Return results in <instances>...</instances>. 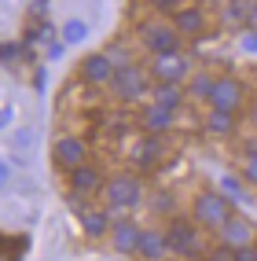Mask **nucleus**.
I'll use <instances>...</instances> for the list:
<instances>
[{"mask_svg": "<svg viewBox=\"0 0 257 261\" xmlns=\"http://www.w3.org/2000/svg\"><path fill=\"white\" fill-rule=\"evenodd\" d=\"M103 199H107L110 210H132V206H140L144 188L136 177H110L103 184Z\"/></svg>", "mask_w": 257, "mask_h": 261, "instance_id": "nucleus-1", "label": "nucleus"}, {"mask_svg": "<svg viewBox=\"0 0 257 261\" xmlns=\"http://www.w3.org/2000/svg\"><path fill=\"white\" fill-rule=\"evenodd\" d=\"M232 217V202L224 195H217V191H206V195L195 199V221L202 224V228H213L220 232V224H224Z\"/></svg>", "mask_w": 257, "mask_h": 261, "instance_id": "nucleus-2", "label": "nucleus"}, {"mask_svg": "<svg viewBox=\"0 0 257 261\" xmlns=\"http://www.w3.org/2000/svg\"><path fill=\"white\" fill-rule=\"evenodd\" d=\"M165 243H169V250L180 254V257H195L198 247H202V239H198V228L191 221H184V217H173L169 221V228H165Z\"/></svg>", "mask_w": 257, "mask_h": 261, "instance_id": "nucleus-3", "label": "nucleus"}, {"mask_svg": "<svg viewBox=\"0 0 257 261\" xmlns=\"http://www.w3.org/2000/svg\"><path fill=\"white\" fill-rule=\"evenodd\" d=\"M110 89H114V96H118V99L132 103V99H140V96L147 92V74L140 70V66L125 63V66H118V70H114V77H110Z\"/></svg>", "mask_w": 257, "mask_h": 261, "instance_id": "nucleus-4", "label": "nucleus"}, {"mask_svg": "<svg viewBox=\"0 0 257 261\" xmlns=\"http://www.w3.org/2000/svg\"><path fill=\"white\" fill-rule=\"evenodd\" d=\"M151 74H154V81L184 85L187 77H191V63H187L184 51H165V56H154L151 59Z\"/></svg>", "mask_w": 257, "mask_h": 261, "instance_id": "nucleus-5", "label": "nucleus"}, {"mask_svg": "<svg viewBox=\"0 0 257 261\" xmlns=\"http://www.w3.org/2000/svg\"><path fill=\"white\" fill-rule=\"evenodd\" d=\"M140 37L147 44L151 56H165V51H180V33L173 22H147L140 30Z\"/></svg>", "mask_w": 257, "mask_h": 261, "instance_id": "nucleus-6", "label": "nucleus"}, {"mask_svg": "<svg viewBox=\"0 0 257 261\" xmlns=\"http://www.w3.org/2000/svg\"><path fill=\"white\" fill-rule=\"evenodd\" d=\"M243 81H235V77H220V81H213V92H210V107H217V111H239L243 107Z\"/></svg>", "mask_w": 257, "mask_h": 261, "instance_id": "nucleus-7", "label": "nucleus"}, {"mask_svg": "<svg viewBox=\"0 0 257 261\" xmlns=\"http://www.w3.org/2000/svg\"><path fill=\"white\" fill-rule=\"evenodd\" d=\"M114 70H118V66L110 63L107 51H92V56L81 59V77L89 81V85H110Z\"/></svg>", "mask_w": 257, "mask_h": 261, "instance_id": "nucleus-8", "label": "nucleus"}, {"mask_svg": "<svg viewBox=\"0 0 257 261\" xmlns=\"http://www.w3.org/2000/svg\"><path fill=\"white\" fill-rule=\"evenodd\" d=\"M51 154H55V166L70 173L74 166L84 162V154H89V147H84V140H77V136H59L55 147H51Z\"/></svg>", "mask_w": 257, "mask_h": 261, "instance_id": "nucleus-9", "label": "nucleus"}, {"mask_svg": "<svg viewBox=\"0 0 257 261\" xmlns=\"http://www.w3.org/2000/svg\"><path fill=\"white\" fill-rule=\"evenodd\" d=\"M70 191H77V195H96V191H103V169H96V166H89V162H81V166H74L70 169Z\"/></svg>", "mask_w": 257, "mask_h": 261, "instance_id": "nucleus-10", "label": "nucleus"}, {"mask_svg": "<svg viewBox=\"0 0 257 261\" xmlns=\"http://www.w3.org/2000/svg\"><path fill=\"white\" fill-rule=\"evenodd\" d=\"M253 236H257V228L246 221V217H239V214H232L224 224H220V243H228V247H250L253 243Z\"/></svg>", "mask_w": 257, "mask_h": 261, "instance_id": "nucleus-11", "label": "nucleus"}, {"mask_svg": "<svg viewBox=\"0 0 257 261\" xmlns=\"http://www.w3.org/2000/svg\"><path fill=\"white\" fill-rule=\"evenodd\" d=\"M140 232H144V228H136L132 221H114V228H110L114 250H118V254H136V247H140Z\"/></svg>", "mask_w": 257, "mask_h": 261, "instance_id": "nucleus-12", "label": "nucleus"}, {"mask_svg": "<svg viewBox=\"0 0 257 261\" xmlns=\"http://www.w3.org/2000/svg\"><path fill=\"white\" fill-rule=\"evenodd\" d=\"M173 26H177L180 37H202L206 33V15L198 8H180V11H173Z\"/></svg>", "mask_w": 257, "mask_h": 261, "instance_id": "nucleus-13", "label": "nucleus"}, {"mask_svg": "<svg viewBox=\"0 0 257 261\" xmlns=\"http://www.w3.org/2000/svg\"><path fill=\"white\" fill-rule=\"evenodd\" d=\"M136 254L147 257V261H162L169 254V243H165V232H154V228H144L140 232V247H136Z\"/></svg>", "mask_w": 257, "mask_h": 261, "instance_id": "nucleus-14", "label": "nucleus"}, {"mask_svg": "<svg viewBox=\"0 0 257 261\" xmlns=\"http://www.w3.org/2000/svg\"><path fill=\"white\" fill-rule=\"evenodd\" d=\"M173 114L177 111L158 107V103H147L144 114H140V125H144V133H165L169 125H173Z\"/></svg>", "mask_w": 257, "mask_h": 261, "instance_id": "nucleus-15", "label": "nucleus"}, {"mask_svg": "<svg viewBox=\"0 0 257 261\" xmlns=\"http://www.w3.org/2000/svg\"><path fill=\"white\" fill-rule=\"evenodd\" d=\"M81 228H84V236L103 239V236H110L114 221H110V214H107V210H81Z\"/></svg>", "mask_w": 257, "mask_h": 261, "instance_id": "nucleus-16", "label": "nucleus"}, {"mask_svg": "<svg viewBox=\"0 0 257 261\" xmlns=\"http://www.w3.org/2000/svg\"><path fill=\"white\" fill-rule=\"evenodd\" d=\"M162 151H165V144H162V136L158 133H147L140 144H136V162H140L144 169L147 166H158V159H162Z\"/></svg>", "mask_w": 257, "mask_h": 261, "instance_id": "nucleus-17", "label": "nucleus"}, {"mask_svg": "<svg viewBox=\"0 0 257 261\" xmlns=\"http://www.w3.org/2000/svg\"><path fill=\"white\" fill-rule=\"evenodd\" d=\"M180 99H184V85H173V81H158L151 89V103H158V107H169V111H177L180 107Z\"/></svg>", "mask_w": 257, "mask_h": 261, "instance_id": "nucleus-18", "label": "nucleus"}, {"mask_svg": "<svg viewBox=\"0 0 257 261\" xmlns=\"http://www.w3.org/2000/svg\"><path fill=\"white\" fill-rule=\"evenodd\" d=\"M228 19L246 30L257 19V0H232V4H228Z\"/></svg>", "mask_w": 257, "mask_h": 261, "instance_id": "nucleus-19", "label": "nucleus"}, {"mask_svg": "<svg viewBox=\"0 0 257 261\" xmlns=\"http://www.w3.org/2000/svg\"><path fill=\"white\" fill-rule=\"evenodd\" d=\"M206 129H210V133H217V136H224V133H232V129H235V114H232V111H217V107H210Z\"/></svg>", "mask_w": 257, "mask_h": 261, "instance_id": "nucleus-20", "label": "nucleus"}, {"mask_svg": "<svg viewBox=\"0 0 257 261\" xmlns=\"http://www.w3.org/2000/svg\"><path fill=\"white\" fill-rule=\"evenodd\" d=\"M59 37H63L66 44H81L84 37H89V22H84V19H66V22L59 26Z\"/></svg>", "mask_w": 257, "mask_h": 261, "instance_id": "nucleus-21", "label": "nucleus"}, {"mask_svg": "<svg viewBox=\"0 0 257 261\" xmlns=\"http://www.w3.org/2000/svg\"><path fill=\"white\" fill-rule=\"evenodd\" d=\"M184 85H187V92H191V96H198V99H210V92H213V81L206 77V74H195V77H187Z\"/></svg>", "mask_w": 257, "mask_h": 261, "instance_id": "nucleus-22", "label": "nucleus"}, {"mask_svg": "<svg viewBox=\"0 0 257 261\" xmlns=\"http://www.w3.org/2000/svg\"><path fill=\"white\" fill-rule=\"evenodd\" d=\"M220 191H224L228 199H235V202H246V188H243V180H235V177H220Z\"/></svg>", "mask_w": 257, "mask_h": 261, "instance_id": "nucleus-23", "label": "nucleus"}, {"mask_svg": "<svg viewBox=\"0 0 257 261\" xmlns=\"http://www.w3.org/2000/svg\"><path fill=\"white\" fill-rule=\"evenodd\" d=\"M239 48L250 51V56H257V30L246 26V30H239Z\"/></svg>", "mask_w": 257, "mask_h": 261, "instance_id": "nucleus-24", "label": "nucleus"}, {"mask_svg": "<svg viewBox=\"0 0 257 261\" xmlns=\"http://www.w3.org/2000/svg\"><path fill=\"white\" fill-rule=\"evenodd\" d=\"M243 180H246L250 188H257V154H250V159H246V166H243Z\"/></svg>", "mask_w": 257, "mask_h": 261, "instance_id": "nucleus-25", "label": "nucleus"}, {"mask_svg": "<svg viewBox=\"0 0 257 261\" xmlns=\"http://www.w3.org/2000/svg\"><path fill=\"white\" fill-rule=\"evenodd\" d=\"M210 261H235V247H228V243H220V247L210 254Z\"/></svg>", "mask_w": 257, "mask_h": 261, "instance_id": "nucleus-26", "label": "nucleus"}, {"mask_svg": "<svg viewBox=\"0 0 257 261\" xmlns=\"http://www.w3.org/2000/svg\"><path fill=\"white\" fill-rule=\"evenodd\" d=\"M19 44H0V63H15V59H19Z\"/></svg>", "mask_w": 257, "mask_h": 261, "instance_id": "nucleus-27", "label": "nucleus"}, {"mask_svg": "<svg viewBox=\"0 0 257 261\" xmlns=\"http://www.w3.org/2000/svg\"><path fill=\"white\" fill-rule=\"evenodd\" d=\"M151 8L154 11H180L184 4H180V0H151Z\"/></svg>", "mask_w": 257, "mask_h": 261, "instance_id": "nucleus-28", "label": "nucleus"}, {"mask_svg": "<svg viewBox=\"0 0 257 261\" xmlns=\"http://www.w3.org/2000/svg\"><path fill=\"white\" fill-rule=\"evenodd\" d=\"M63 51H66V41H63V37H55V41L48 44V59H59Z\"/></svg>", "mask_w": 257, "mask_h": 261, "instance_id": "nucleus-29", "label": "nucleus"}, {"mask_svg": "<svg viewBox=\"0 0 257 261\" xmlns=\"http://www.w3.org/2000/svg\"><path fill=\"white\" fill-rule=\"evenodd\" d=\"M235 261H257V250H253V243H250V247H239V250H235Z\"/></svg>", "mask_w": 257, "mask_h": 261, "instance_id": "nucleus-30", "label": "nucleus"}, {"mask_svg": "<svg viewBox=\"0 0 257 261\" xmlns=\"http://www.w3.org/2000/svg\"><path fill=\"white\" fill-rule=\"evenodd\" d=\"M8 184H11V162L0 159V188H8Z\"/></svg>", "mask_w": 257, "mask_h": 261, "instance_id": "nucleus-31", "label": "nucleus"}, {"mask_svg": "<svg viewBox=\"0 0 257 261\" xmlns=\"http://www.w3.org/2000/svg\"><path fill=\"white\" fill-rule=\"evenodd\" d=\"M33 140V129H22L19 136H15V147H19V151H26V144Z\"/></svg>", "mask_w": 257, "mask_h": 261, "instance_id": "nucleus-32", "label": "nucleus"}, {"mask_svg": "<svg viewBox=\"0 0 257 261\" xmlns=\"http://www.w3.org/2000/svg\"><path fill=\"white\" fill-rule=\"evenodd\" d=\"M11 118H15V107H0V129H8Z\"/></svg>", "mask_w": 257, "mask_h": 261, "instance_id": "nucleus-33", "label": "nucleus"}, {"mask_svg": "<svg viewBox=\"0 0 257 261\" xmlns=\"http://www.w3.org/2000/svg\"><path fill=\"white\" fill-rule=\"evenodd\" d=\"M246 151H250V154H257V140H250V144H246Z\"/></svg>", "mask_w": 257, "mask_h": 261, "instance_id": "nucleus-34", "label": "nucleus"}]
</instances>
